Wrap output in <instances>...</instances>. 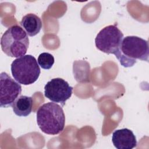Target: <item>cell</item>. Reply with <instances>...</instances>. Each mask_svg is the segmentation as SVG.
<instances>
[{
    "label": "cell",
    "mask_w": 149,
    "mask_h": 149,
    "mask_svg": "<svg viewBox=\"0 0 149 149\" xmlns=\"http://www.w3.org/2000/svg\"><path fill=\"white\" fill-rule=\"evenodd\" d=\"M115 55L121 65L125 68L133 66L137 60L148 62V42L137 36H126L122 39Z\"/></svg>",
    "instance_id": "cell-1"
},
{
    "label": "cell",
    "mask_w": 149,
    "mask_h": 149,
    "mask_svg": "<svg viewBox=\"0 0 149 149\" xmlns=\"http://www.w3.org/2000/svg\"><path fill=\"white\" fill-rule=\"evenodd\" d=\"M37 123L41 130L45 134H59L63 130L65 123L62 108L55 102L42 104L37 111Z\"/></svg>",
    "instance_id": "cell-2"
},
{
    "label": "cell",
    "mask_w": 149,
    "mask_h": 149,
    "mask_svg": "<svg viewBox=\"0 0 149 149\" xmlns=\"http://www.w3.org/2000/svg\"><path fill=\"white\" fill-rule=\"evenodd\" d=\"M3 52L9 56L19 58L25 55L29 45V39L26 32L19 26L9 27L1 38Z\"/></svg>",
    "instance_id": "cell-3"
},
{
    "label": "cell",
    "mask_w": 149,
    "mask_h": 149,
    "mask_svg": "<svg viewBox=\"0 0 149 149\" xmlns=\"http://www.w3.org/2000/svg\"><path fill=\"white\" fill-rule=\"evenodd\" d=\"M14 79L20 84L30 85L38 79L41 70L37 61L31 55H26L15 59L10 66Z\"/></svg>",
    "instance_id": "cell-4"
},
{
    "label": "cell",
    "mask_w": 149,
    "mask_h": 149,
    "mask_svg": "<svg viewBox=\"0 0 149 149\" xmlns=\"http://www.w3.org/2000/svg\"><path fill=\"white\" fill-rule=\"evenodd\" d=\"M123 37V34L116 24L109 25L103 28L98 33L95 38V44L100 51L107 54L115 55Z\"/></svg>",
    "instance_id": "cell-5"
},
{
    "label": "cell",
    "mask_w": 149,
    "mask_h": 149,
    "mask_svg": "<svg viewBox=\"0 0 149 149\" xmlns=\"http://www.w3.org/2000/svg\"><path fill=\"white\" fill-rule=\"evenodd\" d=\"M73 87L62 78H54L48 81L44 87V95L52 102L63 106L72 94Z\"/></svg>",
    "instance_id": "cell-6"
},
{
    "label": "cell",
    "mask_w": 149,
    "mask_h": 149,
    "mask_svg": "<svg viewBox=\"0 0 149 149\" xmlns=\"http://www.w3.org/2000/svg\"><path fill=\"white\" fill-rule=\"evenodd\" d=\"M0 106L2 108L12 106L22 93L20 83L6 72H2L0 74Z\"/></svg>",
    "instance_id": "cell-7"
},
{
    "label": "cell",
    "mask_w": 149,
    "mask_h": 149,
    "mask_svg": "<svg viewBox=\"0 0 149 149\" xmlns=\"http://www.w3.org/2000/svg\"><path fill=\"white\" fill-rule=\"evenodd\" d=\"M112 141L118 149H132L137 145L135 135L132 130L126 128L115 130L112 134Z\"/></svg>",
    "instance_id": "cell-8"
},
{
    "label": "cell",
    "mask_w": 149,
    "mask_h": 149,
    "mask_svg": "<svg viewBox=\"0 0 149 149\" xmlns=\"http://www.w3.org/2000/svg\"><path fill=\"white\" fill-rule=\"evenodd\" d=\"M20 24L26 33L31 37L40 33L42 27L41 19L33 13H28L24 16Z\"/></svg>",
    "instance_id": "cell-9"
},
{
    "label": "cell",
    "mask_w": 149,
    "mask_h": 149,
    "mask_svg": "<svg viewBox=\"0 0 149 149\" xmlns=\"http://www.w3.org/2000/svg\"><path fill=\"white\" fill-rule=\"evenodd\" d=\"M33 102L32 97L20 95L12 105L14 113L19 116H27L32 111Z\"/></svg>",
    "instance_id": "cell-10"
},
{
    "label": "cell",
    "mask_w": 149,
    "mask_h": 149,
    "mask_svg": "<svg viewBox=\"0 0 149 149\" xmlns=\"http://www.w3.org/2000/svg\"><path fill=\"white\" fill-rule=\"evenodd\" d=\"M37 62L41 68L48 70L52 68L55 59L52 54L48 52H42L38 56Z\"/></svg>",
    "instance_id": "cell-11"
}]
</instances>
